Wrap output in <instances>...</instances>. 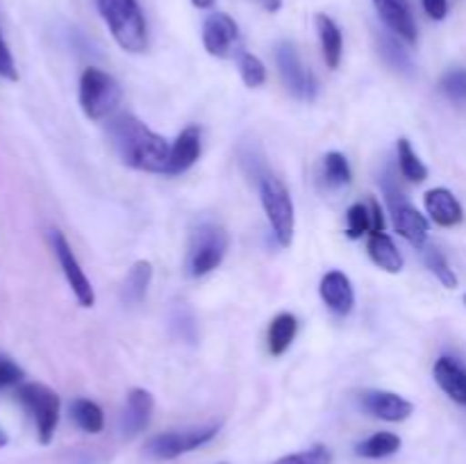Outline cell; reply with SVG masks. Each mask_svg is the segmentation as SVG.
Wrapping results in <instances>:
<instances>
[{"label":"cell","instance_id":"10","mask_svg":"<svg viewBox=\"0 0 466 464\" xmlns=\"http://www.w3.org/2000/svg\"><path fill=\"white\" fill-rule=\"evenodd\" d=\"M203 45L212 57L228 59L239 55V25L228 14H209L203 23Z\"/></svg>","mask_w":466,"mask_h":464},{"label":"cell","instance_id":"31","mask_svg":"<svg viewBox=\"0 0 466 464\" xmlns=\"http://www.w3.org/2000/svg\"><path fill=\"white\" fill-rule=\"evenodd\" d=\"M446 98L455 105H466V68H453L440 82Z\"/></svg>","mask_w":466,"mask_h":464},{"label":"cell","instance_id":"13","mask_svg":"<svg viewBox=\"0 0 466 464\" xmlns=\"http://www.w3.org/2000/svg\"><path fill=\"white\" fill-rule=\"evenodd\" d=\"M155 409V398L148 389L144 387H135L130 389L126 398V408L121 414V432L126 437H137L146 426L150 423Z\"/></svg>","mask_w":466,"mask_h":464},{"label":"cell","instance_id":"1","mask_svg":"<svg viewBox=\"0 0 466 464\" xmlns=\"http://www.w3.org/2000/svg\"><path fill=\"white\" fill-rule=\"evenodd\" d=\"M107 135L114 153L126 166L146 173H164L168 168L171 144L162 135L150 130L135 114H116L109 118Z\"/></svg>","mask_w":466,"mask_h":464},{"label":"cell","instance_id":"24","mask_svg":"<svg viewBox=\"0 0 466 464\" xmlns=\"http://www.w3.org/2000/svg\"><path fill=\"white\" fill-rule=\"evenodd\" d=\"M400 444H403V441H400V437L396 435V432L380 430V432H373L369 439L360 441V444L355 446V453H358L360 458H367V459H382L399 453Z\"/></svg>","mask_w":466,"mask_h":464},{"label":"cell","instance_id":"35","mask_svg":"<svg viewBox=\"0 0 466 464\" xmlns=\"http://www.w3.org/2000/svg\"><path fill=\"white\" fill-rule=\"evenodd\" d=\"M423 9L432 21H444L449 14V0H421Z\"/></svg>","mask_w":466,"mask_h":464},{"label":"cell","instance_id":"9","mask_svg":"<svg viewBox=\"0 0 466 464\" xmlns=\"http://www.w3.org/2000/svg\"><path fill=\"white\" fill-rule=\"evenodd\" d=\"M48 239H50V246H53V253L55 257H57L59 267H62L64 277H66L68 287H71L73 296H76V300L82 305V308H94L96 305L94 287H91V280L86 277L85 268H82L80 262H77L76 253H73L71 244H68V239L64 237V232L50 230Z\"/></svg>","mask_w":466,"mask_h":464},{"label":"cell","instance_id":"20","mask_svg":"<svg viewBox=\"0 0 466 464\" xmlns=\"http://www.w3.org/2000/svg\"><path fill=\"white\" fill-rule=\"evenodd\" d=\"M369 257L373 259L376 267H380L387 273H400L403 271V255L396 248L394 239L387 232H371L367 239Z\"/></svg>","mask_w":466,"mask_h":464},{"label":"cell","instance_id":"3","mask_svg":"<svg viewBox=\"0 0 466 464\" xmlns=\"http://www.w3.org/2000/svg\"><path fill=\"white\" fill-rule=\"evenodd\" d=\"M258 189L264 214H267V221L273 230V237H276V241L282 248H289L296 232V209L289 189L271 171H267L259 177Z\"/></svg>","mask_w":466,"mask_h":464},{"label":"cell","instance_id":"32","mask_svg":"<svg viewBox=\"0 0 466 464\" xmlns=\"http://www.w3.org/2000/svg\"><path fill=\"white\" fill-rule=\"evenodd\" d=\"M273 464H332V453L328 446L317 444L308 450H299V453L285 455V458L276 459Z\"/></svg>","mask_w":466,"mask_h":464},{"label":"cell","instance_id":"28","mask_svg":"<svg viewBox=\"0 0 466 464\" xmlns=\"http://www.w3.org/2000/svg\"><path fill=\"white\" fill-rule=\"evenodd\" d=\"M323 177L330 187H349L353 182V171L344 153L330 150L323 157Z\"/></svg>","mask_w":466,"mask_h":464},{"label":"cell","instance_id":"14","mask_svg":"<svg viewBox=\"0 0 466 464\" xmlns=\"http://www.w3.org/2000/svg\"><path fill=\"white\" fill-rule=\"evenodd\" d=\"M371 232H385V217H382V207L376 198H369L367 203L350 205L346 212V235L350 239H362L364 235Z\"/></svg>","mask_w":466,"mask_h":464},{"label":"cell","instance_id":"4","mask_svg":"<svg viewBox=\"0 0 466 464\" xmlns=\"http://www.w3.org/2000/svg\"><path fill=\"white\" fill-rule=\"evenodd\" d=\"M123 89L116 77L103 68L89 66L80 76V107L91 121H105L118 109Z\"/></svg>","mask_w":466,"mask_h":464},{"label":"cell","instance_id":"27","mask_svg":"<svg viewBox=\"0 0 466 464\" xmlns=\"http://www.w3.org/2000/svg\"><path fill=\"white\" fill-rule=\"evenodd\" d=\"M380 55L394 71L405 73V76L412 73V57L405 50V45L400 44V36H396L394 32L380 36Z\"/></svg>","mask_w":466,"mask_h":464},{"label":"cell","instance_id":"38","mask_svg":"<svg viewBox=\"0 0 466 464\" xmlns=\"http://www.w3.org/2000/svg\"><path fill=\"white\" fill-rule=\"evenodd\" d=\"M5 444H7V435H5V432L0 430V446H5Z\"/></svg>","mask_w":466,"mask_h":464},{"label":"cell","instance_id":"7","mask_svg":"<svg viewBox=\"0 0 466 464\" xmlns=\"http://www.w3.org/2000/svg\"><path fill=\"white\" fill-rule=\"evenodd\" d=\"M276 64L287 91H289L294 98L305 100V103H312V100L317 98V77L309 71V66H305V62L299 55V48H296L291 41H280V44L276 45Z\"/></svg>","mask_w":466,"mask_h":464},{"label":"cell","instance_id":"37","mask_svg":"<svg viewBox=\"0 0 466 464\" xmlns=\"http://www.w3.org/2000/svg\"><path fill=\"white\" fill-rule=\"evenodd\" d=\"M214 3H217V0H191V5L198 9H209Z\"/></svg>","mask_w":466,"mask_h":464},{"label":"cell","instance_id":"26","mask_svg":"<svg viewBox=\"0 0 466 464\" xmlns=\"http://www.w3.org/2000/svg\"><path fill=\"white\" fill-rule=\"evenodd\" d=\"M396 153H399V171L400 176L408 182H423L428 177V166L421 162L417 153H414L412 144L408 139H399L396 146Z\"/></svg>","mask_w":466,"mask_h":464},{"label":"cell","instance_id":"33","mask_svg":"<svg viewBox=\"0 0 466 464\" xmlns=\"http://www.w3.org/2000/svg\"><path fill=\"white\" fill-rule=\"evenodd\" d=\"M21 380H23V368L18 367L14 359L0 355V389L16 385V382Z\"/></svg>","mask_w":466,"mask_h":464},{"label":"cell","instance_id":"11","mask_svg":"<svg viewBox=\"0 0 466 464\" xmlns=\"http://www.w3.org/2000/svg\"><path fill=\"white\" fill-rule=\"evenodd\" d=\"M360 408L373 419L390 423H400L412 417L414 405L400 394L387 389H367L360 394Z\"/></svg>","mask_w":466,"mask_h":464},{"label":"cell","instance_id":"8","mask_svg":"<svg viewBox=\"0 0 466 464\" xmlns=\"http://www.w3.org/2000/svg\"><path fill=\"white\" fill-rule=\"evenodd\" d=\"M218 426L191 428V430H171L155 435L146 441V453L155 459H176L180 455L200 449L217 437Z\"/></svg>","mask_w":466,"mask_h":464},{"label":"cell","instance_id":"34","mask_svg":"<svg viewBox=\"0 0 466 464\" xmlns=\"http://www.w3.org/2000/svg\"><path fill=\"white\" fill-rule=\"evenodd\" d=\"M0 77L9 82L18 80V71H16V62H14L12 53H9L7 44L3 39V32H0Z\"/></svg>","mask_w":466,"mask_h":464},{"label":"cell","instance_id":"23","mask_svg":"<svg viewBox=\"0 0 466 464\" xmlns=\"http://www.w3.org/2000/svg\"><path fill=\"white\" fill-rule=\"evenodd\" d=\"M296 335H299V318L289 312H280L268 326V353L273 358H280L289 350V346L294 344Z\"/></svg>","mask_w":466,"mask_h":464},{"label":"cell","instance_id":"6","mask_svg":"<svg viewBox=\"0 0 466 464\" xmlns=\"http://www.w3.org/2000/svg\"><path fill=\"white\" fill-rule=\"evenodd\" d=\"M16 396L25 405L27 412L32 414V419H35L36 435H39L41 444H50L55 430H57L59 409H62L57 391L41 385V382H25V385L18 387Z\"/></svg>","mask_w":466,"mask_h":464},{"label":"cell","instance_id":"29","mask_svg":"<svg viewBox=\"0 0 466 464\" xmlns=\"http://www.w3.org/2000/svg\"><path fill=\"white\" fill-rule=\"evenodd\" d=\"M237 64H239L241 80H244V85L248 89H258V86H262L267 82V66H264V62L258 55L241 50L237 55Z\"/></svg>","mask_w":466,"mask_h":464},{"label":"cell","instance_id":"39","mask_svg":"<svg viewBox=\"0 0 466 464\" xmlns=\"http://www.w3.org/2000/svg\"><path fill=\"white\" fill-rule=\"evenodd\" d=\"M464 305H466V294H464Z\"/></svg>","mask_w":466,"mask_h":464},{"label":"cell","instance_id":"30","mask_svg":"<svg viewBox=\"0 0 466 464\" xmlns=\"http://www.w3.org/2000/svg\"><path fill=\"white\" fill-rule=\"evenodd\" d=\"M423 259H426L428 268L435 273V277L446 287V289H455V287H458V276H455V271L451 268L449 259L444 257V253H441L440 248H435V246H428V248H423Z\"/></svg>","mask_w":466,"mask_h":464},{"label":"cell","instance_id":"15","mask_svg":"<svg viewBox=\"0 0 466 464\" xmlns=\"http://www.w3.org/2000/svg\"><path fill=\"white\" fill-rule=\"evenodd\" d=\"M391 214H394L396 232H399L408 244H412L414 248H426L428 232H431L428 218L423 217L414 205H410L408 200L396 203L394 207H391Z\"/></svg>","mask_w":466,"mask_h":464},{"label":"cell","instance_id":"25","mask_svg":"<svg viewBox=\"0 0 466 464\" xmlns=\"http://www.w3.org/2000/svg\"><path fill=\"white\" fill-rule=\"evenodd\" d=\"M71 419L80 430L89 432V435H98L105 428V414L98 403L89 398H76L71 403Z\"/></svg>","mask_w":466,"mask_h":464},{"label":"cell","instance_id":"5","mask_svg":"<svg viewBox=\"0 0 466 464\" xmlns=\"http://www.w3.org/2000/svg\"><path fill=\"white\" fill-rule=\"evenodd\" d=\"M230 246V237H228L226 227L218 223H200L191 235L189 244V257H187V268H189L191 277H203L212 273L214 268L221 267L223 257Z\"/></svg>","mask_w":466,"mask_h":464},{"label":"cell","instance_id":"36","mask_svg":"<svg viewBox=\"0 0 466 464\" xmlns=\"http://www.w3.org/2000/svg\"><path fill=\"white\" fill-rule=\"evenodd\" d=\"M255 3L262 5L267 12H278V9L282 7V0H255Z\"/></svg>","mask_w":466,"mask_h":464},{"label":"cell","instance_id":"21","mask_svg":"<svg viewBox=\"0 0 466 464\" xmlns=\"http://www.w3.org/2000/svg\"><path fill=\"white\" fill-rule=\"evenodd\" d=\"M314 23H317L319 41H321V53H323V59H326L328 68H339L341 53H344V36H341L339 25H337L328 14H317Z\"/></svg>","mask_w":466,"mask_h":464},{"label":"cell","instance_id":"18","mask_svg":"<svg viewBox=\"0 0 466 464\" xmlns=\"http://www.w3.org/2000/svg\"><path fill=\"white\" fill-rule=\"evenodd\" d=\"M200 157V127L187 126L176 141L171 144V155H168L167 176H180L189 171Z\"/></svg>","mask_w":466,"mask_h":464},{"label":"cell","instance_id":"17","mask_svg":"<svg viewBox=\"0 0 466 464\" xmlns=\"http://www.w3.org/2000/svg\"><path fill=\"white\" fill-rule=\"evenodd\" d=\"M423 205H426V212L431 217V221L441 227H453L458 223H462L464 218L462 205L455 198L453 191L446 189V187H435V189L426 191Z\"/></svg>","mask_w":466,"mask_h":464},{"label":"cell","instance_id":"19","mask_svg":"<svg viewBox=\"0 0 466 464\" xmlns=\"http://www.w3.org/2000/svg\"><path fill=\"white\" fill-rule=\"evenodd\" d=\"M432 376H435V382L440 385V389L451 400H455L458 405H466V368L462 364L444 355V358H440L435 362Z\"/></svg>","mask_w":466,"mask_h":464},{"label":"cell","instance_id":"12","mask_svg":"<svg viewBox=\"0 0 466 464\" xmlns=\"http://www.w3.org/2000/svg\"><path fill=\"white\" fill-rule=\"evenodd\" d=\"M319 294L321 300L326 303V308L330 312L346 317V314L353 312L355 308V289L350 277L344 271H328L321 277V285H319Z\"/></svg>","mask_w":466,"mask_h":464},{"label":"cell","instance_id":"22","mask_svg":"<svg viewBox=\"0 0 466 464\" xmlns=\"http://www.w3.org/2000/svg\"><path fill=\"white\" fill-rule=\"evenodd\" d=\"M153 282V264L148 259H137L127 271L126 280L121 285V300L126 305H139L148 294V287Z\"/></svg>","mask_w":466,"mask_h":464},{"label":"cell","instance_id":"2","mask_svg":"<svg viewBox=\"0 0 466 464\" xmlns=\"http://www.w3.org/2000/svg\"><path fill=\"white\" fill-rule=\"evenodd\" d=\"M96 5L114 41L126 53L137 55L148 48V27L137 0H96Z\"/></svg>","mask_w":466,"mask_h":464},{"label":"cell","instance_id":"16","mask_svg":"<svg viewBox=\"0 0 466 464\" xmlns=\"http://www.w3.org/2000/svg\"><path fill=\"white\" fill-rule=\"evenodd\" d=\"M376 12L385 21V25L405 44H417V23L408 0H373Z\"/></svg>","mask_w":466,"mask_h":464}]
</instances>
